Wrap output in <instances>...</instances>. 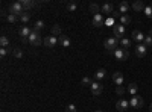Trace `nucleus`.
<instances>
[{
  "mask_svg": "<svg viewBox=\"0 0 152 112\" xmlns=\"http://www.w3.org/2000/svg\"><path fill=\"white\" fill-rule=\"evenodd\" d=\"M103 46H105V49L108 50V51H113V53H114V51L119 49V47H117V46H119V39L116 38V37H110V38L105 39Z\"/></svg>",
  "mask_w": 152,
  "mask_h": 112,
  "instance_id": "obj_1",
  "label": "nucleus"
},
{
  "mask_svg": "<svg viewBox=\"0 0 152 112\" xmlns=\"http://www.w3.org/2000/svg\"><path fill=\"white\" fill-rule=\"evenodd\" d=\"M28 41L31 42L32 46H35V47H38L41 42L44 41L43 38H41V32H38V30H32V33H31V37L28 38Z\"/></svg>",
  "mask_w": 152,
  "mask_h": 112,
  "instance_id": "obj_2",
  "label": "nucleus"
},
{
  "mask_svg": "<svg viewBox=\"0 0 152 112\" xmlns=\"http://www.w3.org/2000/svg\"><path fill=\"white\" fill-rule=\"evenodd\" d=\"M23 12H24V9H23V6H21L20 2H14V3L9 6V14H14V15H17V17H20Z\"/></svg>",
  "mask_w": 152,
  "mask_h": 112,
  "instance_id": "obj_3",
  "label": "nucleus"
},
{
  "mask_svg": "<svg viewBox=\"0 0 152 112\" xmlns=\"http://www.w3.org/2000/svg\"><path fill=\"white\" fill-rule=\"evenodd\" d=\"M143 103H145L143 97H140V96H132L131 100H129V106H131V108H136V109H140V108L143 106Z\"/></svg>",
  "mask_w": 152,
  "mask_h": 112,
  "instance_id": "obj_4",
  "label": "nucleus"
},
{
  "mask_svg": "<svg viewBox=\"0 0 152 112\" xmlns=\"http://www.w3.org/2000/svg\"><path fill=\"white\" fill-rule=\"evenodd\" d=\"M44 46H46L47 49H53V47H55L56 44H58V42H59V39L56 38V37H53V35H50V37H46V38H44Z\"/></svg>",
  "mask_w": 152,
  "mask_h": 112,
  "instance_id": "obj_5",
  "label": "nucleus"
},
{
  "mask_svg": "<svg viewBox=\"0 0 152 112\" xmlns=\"http://www.w3.org/2000/svg\"><path fill=\"white\" fill-rule=\"evenodd\" d=\"M114 56H116V59H119V61H126L129 53H128V50H125V49H117L114 51Z\"/></svg>",
  "mask_w": 152,
  "mask_h": 112,
  "instance_id": "obj_6",
  "label": "nucleus"
},
{
  "mask_svg": "<svg viewBox=\"0 0 152 112\" xmlns=\"http://www.w3.org/2000/svg\"><path fill=\"white\" fill-rule=\"evenodd\" d=\"M90 89H91V94L94 97H97V96H101L102 94V91H103V87L99 83V82H93L91 83V87H90Z\"/></svg>",
  "mask_w": 152,
  "mask_h": 112,
  "instance_id": "obj_7",
  "label": "nucleus"
},
{
  "mask_svg": "<svg viewBox=\"0 0 152 112\" xmlns=\"http://www.w3.org/2000/svg\"><path fill=\"white\" fill-rule=\"evenodd\" d=\"M116 109H117V112H122V111L129 109V101H128L126 99H120L117 103H116Z\"/></svg>",
  "mask_w": 152,
  "mask_h": 112,
  "instance_id": "obj_8",
  "label": "nucleus"
},
{
  "mask_svg": "<svg viewBox=\"0 0 152 112\" xmlns=\"http://www.w3.org/2000/svg\"><path fill=\"white\" fill-rule=\"evenodd\" d=\"M113 32H114V37L119 39V37H123V35H125V26H123V24H114Z\"/></svg>",
  "mask_w": 152,
  "mask_h": 112,
  "instance_id": "obj_9",
  "label": "nucleus"
},
{
  "mask_svg": "<svg viewBox=\"0 0 152 112\" xmlns=\"http://www.w3.org/2000/svg\"><path fill=\"white\" fill-rule=\"evenodd\" d=\"M93 24H94V27H101V26H103V24H105L103 15H102V14H96V15H93Z\"/></svg>",
  "mask_w": 152,
  "mask_h": 112,
  "instance_id": "obj_10",
  "label": "nucleus"
},
{
  "mask_svg": "<svg viewBox=\"0 0 152 112\" xmlns=\"http://www.w3.org/2000/svg\"><path fill=\"white\" fill-rule=\"evenodd\" d=\"M146 53H148V47H146L145 44H138V46L136 47V55H137L138 58L146 56Z\"/></svg>",
  "mask_w": 152,
  "mask_h": 112,
  "instance_id": "obj_11",
  "label": "nucleus"
},
{
  "mask_svg": "<svg viewBox=\"0 0 152 112\" xmlns=\"http://www.w3.org/2000/svg\"><path fill=\"white\" fill-rule=\"evenodd\" d=\"M131 37H132V39L134 41H137V42H140V44H143V41H145V35L140 32V30H134L132 33H131Z\"/></svg>",
  "mask_w": 152,
  "mask_h": 112,
  "instance_id": "obj_12",
  "label": "nucleus"
},
{
  "mask_svg": "<svg viewBox=\"0 0 152 112\" xmlns=\"http://www.w3.org/2000/svg\"><path fill=\"white\" fill-rule=\"evenodd\" d=\"M113 82L117 85V87H120V85L123 83V74L120 73V71H116V73H113Z\"/></svg>",
  "mask_w": 152,
  "mask_h": 112,
  "instance_id": "obj_13",
  "label": "nucleus"
},
{
  "mask_svg": "<svg viewBox=\"0 0 152 112\" xmlns=\"http://www.w3.org/2000/svg\"><path fill=\"white\" fill-rule=\"evenodd\" d=\"M21 6H23V9L24 11H29V9H32V8L37 5V2H32V0H21Z\"/></svg>",
  "mask_w": 152,
  "mask_h": 112,
  "instance_id": "obj_14",
  "label": "nucleus"
},
{
  "mask_svg": "<svg viewBox=\"0 0 152 112\" xmlns=\"http://www.w3.org/2000/svg\"><path fill=\"white\" fill-rule=\"evenodd\" d=\"M145 5H143V2L141 0H137V2H134L132 3V9L134 11H137V12H140V11H145Z\"/></svg>",
  "mask_w": 152,
  "mask_h": 112,
  "instance_id": "obj_15",
  "label": "nucleus"
},
{
  "mask_svg": "<svg viewBox=\"0 0 152 112\" xmlns=\"http://www.w3.org/2000/svg\"><path fill=\"white\" fill-rule=\"evenodd\" d=\"M128 11H129V3L128 2H120L119 3V12H122L123 15H126Z\"/></svg>",
  "mask_w": 152,
  "mask_h": 112,
  "instance_id": "obj_16",
  "label": "nucleus"
},
{
  "mask_svg": "<svg viewBox=\"0 0 152 112\" xmlns=\"http://www.w3.org/2000/svg\"><path fill=\"white\" fill-rule=\"evenodd\" d=\"M126 91L131 94V96H137V91H138V85L137 83H129Z\"/></svg>",
  "mask_w": 152,
  "mask_h": 112,
  "instance_id": "obj_17",
  "label": "nucleus"
},
{
  "mask_svg": "<svg viewBox=\"0 0 152 112\" xmlns=\"http://www.w3.org/2000/svg\"><path fill=\"white\" fill-rule=\"evenodd\" d=\"M58 39H59V44H61L62 47H70V38H69L67 35H61Z\"/></svg>",
  "mask_w": 152,
  "mask_h": 112,
  "instance_id": "obj_18",
  "label": "nucleus"
},
{
  "mask_svg": "<svg viewBox=\"0 0 152 112\" xmlns=\"http://www.w3.org/2000/svg\"><path fill=\"white\" fill-rule=\"evenodd\" d=\"M105 74H106V71L103 70V68H99V70L94 73V79H96V80H102L103 77H105Z\"/></svg>",
  "mask_w": 152,
  "mask_h": 112,
  "instance_id": "obj_19",
  "label": "nucleus"
},
{
  "mask_svg": "<svg viewBox=\"0 0 152 112\" xmlns=\"http://www.w3.org/2000/svg\"><path fill=\"white\" fill-rule=\"evenodd\" d=\"M61 32H62V30H61V26H59V24H55V26L52 27V35H53V37H58V38H59V37L62 35Z\"/></svg>",
  "mask_w": 152,
  "mask_h": 112,
  "instance_id": "obj_20",
  "label": "nucleus"
},
{
  "mask_svg": "<svg viewBox=\"0 0 152 112\" xmlns=\"http://www.w3.org/2000/svg\"><path fill=\"white\" fill-rule=\"evenodd\" d=\"M44 29V21L43 20H37L34 23V30H38V32H41Z\"/></svg>",
  "mask_w": 152,
  "mask_h": 112,
  "instance_id": "obj_21",
  "label": "nucleus"
},
{
  "mask_svg": "<svg viewBox=\"0 0 152 112\" xmlns=\"http://www.w3.org/2000/svg\"><path fill=\"white\" fill-rule=\"evenodd\" d=\"M102 12H106V14H111L113 12V5L111 3H103L102 8H101Z\"/></svg>",
  "mask_w": 152,
  "mask_h": 112,
  "instance_id": "obj_22",
  "label": "nucleus"
},
{
  "mask_svg": "<svg viewBox=\"0 0 152 112\" xmlns=\"http://www.w3.org/2000/svg\"><path fill=\"white\" fill-rule=\"evenodd\" d=\"M91 83H93V80H91L88 76H84V77H82V80H81L82 87H91Z\"/></svg>",
  "mask_w": 152,
  "mask_h": 112,
  "instance_id": "obj_23",
  "label": "nucleus"
},
{
  "mask_svg": "<svg viewBox=\"0 0 152 112\" xmlns=\"http://www.w3.org/2000/svg\"><path fill=\"white\" fill-rule=\"evenodd\" d=\"M120 44H122V47L126 50V49H129L131 47V39H128V38H122L120 39Z\"/></svg>",
  "mask_w": 152,
  "mask_h": 112,
  "instance_id": "obj_24",
  "label": "nucleus"
},
{
  "mask_svg": "<svg viewBox=\"0 0 152 112\" xmlns=\"http://www.w3.org/2000/svg\"><path fill=\"white\" fill-rule=\"evenodd\" d=\"M31 20V14L29 12H23L21 15H20V21L21 23H28Z\"/></svg>",
  "mask_w": 152,
  "mask_h": 112,
  "instance_id": "obj_25",
  "label": "nucleus"
},
{
  "mask_svg": "<svg viewBox=\"0 0 152 112\" xmlns=\"http://www.w3.org/2000/svg\"><path fill=\"white\" fill-rule=\"evenodd\" d=\"M90 11L96 15V14H101V12H99L101 8H99V5H97V3H91V5H90Z\"/></svg>",
  "mask_w": 152,
  "mask_h": 112,
  "instance_id": "obj_26",
  "label": "nucleus"
},
{
  "mask_svg": "<svg viewBox=\"0 0 152 112\" xmlns=\"http://www.w3.org/2000/svg\"><path fill=\"white\" fill-rule=\"evenodd\" d=\"M76 8H78V3H76V2H69V3H67V11H70V12L76 11Z\"/></svg>",
  "mask_w": 152,
  "mask_h": 112,
  "instance_id": "obj_27",
  "label": "nucleus"
},
{
  "mask_svg": "<svg viewBox=\"0 0 152 112\" xmlns=\"http://www.w3.org/2000/svg\"><path fill=\"white\" fill-rule=\"evenodd\" d=\"M6 20H8V23H15L17 20H20V17H17V15H14V14H8Z\"/></svg>",
  "mask_w": 152,
  "mask_h": 112,
  "instance_id": "obj_28",
  "label": "nucleus"
},
{
  "mask_svg": "<svg viewBox=\"0 0 152 112\" xmlns=\"http://www.w3.org/2000/svg\"><path fill=\"white\" fill-rule=\"evenodd\" d=\"M120 23H122L123 26H125V24H129V23H131V17H129V15H122V17H120Z\"/></svg>",
  "mask_w": 152,
  "mask_h": 112,
  "instance_id": "obj_29",
  "label": "nucleus"
},
{
  "mask_svg": "<svg viewBox=\"0 0 152 112\" xmlns=\"http://www.w3.org/2000/svg\"><path fill=\"white\" fill-rule=\"evenodd\" d=\"M0 46H2V47H8V46H9V41H8V38L5 35L0 37Z\"/></svg>",
  "mask_w": 152,
  "mask_h": 112,
  "instance_id": "obj_30",
  "label": "nucleus"
},
{
  "mask_svg": "<svg viewBox=\"0 0 152 112\" xmlns=\"http://www.w3.org/2000/svg\"><path fill=\"white\" fill-rule=\"evenodd\" d=\"M143 44H145L146 47H152V37H151V35L145 37V41H143Z\"/></svg>",
  "mask_w": 152,
  "mask_h": 112,
  "instance_id": "obj_31",
  "label": "nucleus"
},
{
  "mask_svg": "<svg viewBox=\"0 0 152 112\" xmlns=\"http://www.w3.org/2000/svg\"><path fill=\"white\" fill-rule=\"evenodd\" d=\"M9 51H11V49H9V47H2V49H0V56L5 58L8 53H9Z\"/></svg>",
  "mask_w": 152,
  "mask_h": 112,
  "instance_id": "obj_32",
  "label": "nucleus"
},
{
  "mask_svg": "<svg viewBox=\"0 0 152 112\" xmlns=\"http://www.w3.org/2000/svg\"><path fill=\"white\" fill-rule=\"evenodd\" d=\"M145 15L148 17V18H152V6L151 5L145 8Z\"/></svg>",
  "mask_w": 152,
  "mask_h": 112,
  "instance_id": "obj_33",
  "label": "nucleus"
},
{
  "mask_svg": "<svg viewBox=\"0 0 152 112\" xmlns=\"http://www.w3.org/2000/svg\"><path fill=\"white\" fill-rule=\"evenodd\" d=\"M14 56L15 58H21L23 56V50L21 49H14Z\"/></svg>",
  "mask_w": 152,
  "mask_h": 112,
  "instance_id": "obj_34",
  "label": "nucleus"
},
{
  "mask_svg": "<svg viewBox=\"0 0 152 112\" xmlns=\"http://www.w3.org/2000/svg\"><path fill=\"white\" fill-rule=\"evenodd\" d=\"M66 111H67V112H78V109H76V106H75V105H71V103H70V105H67V108H66Z\"/></svg>",
  "mask_w": 152,
  "mask_h": 112,
  "instance_id": "obj_35",
  "label": "nucleus"
},
{
  "mask_svg": "<svg viewBox=\"0 0 152 112\" xmlns=\"http://www.w3.org/2000/svg\"><path fill=\"white\" fill-rule=\"evenodd\" d=\"M116 92H117V96H123V94H125V88L122 87V85H120V87H117V88H116Z\"/></svg>",
  "mask_w": 152,
  "mask_h": 112,
  "instance_id": "obj_36",
  "label": "nucleus"
},
{
  "mask_svg": "<svg viewBox=\"0 0 152 112\" xmlns=\"http://www.w3.org/2000/svg\"><path fill=\"white\" fill-rule=\"evenodd\" d=\"M149 111H151V112H152V103H151V106H149Z\"/></svg>",
  "mask_w": 152,
  "mask_h": 112,
  "instance_id": "obj_37",
  "label": "nucleus"
},
{
  "mask_svg": "<svg viewBox=\"0 0 152 112\" xmlns=\"http://www.w3.org/2000/svg\"><path fill=\"white\" fill-rule=\"evenodd\" d=\"M94 112H103V111H101V109H97V111H94Z\"/></svg>",
  "mask_w": 152,
  "mask_h": 112,
  "instance_id": "obj_38",
  "label": "nucleus"
},
{
  "mask_svg": "<svg viewBox=\"0 0 152 112\" xmlns=\"http://www.w3.org/2000/svg\"><path fill=\"white\" fill-rule=\"evenodd\" d=\"M149 35H151V37H152V30H151V33H149Z\"/></svg>",
  "mask_w": 152,
  "mask_h": 112,
  "instance_id": "obj_39",
  "label": "nucleus"
}]
</instances>
